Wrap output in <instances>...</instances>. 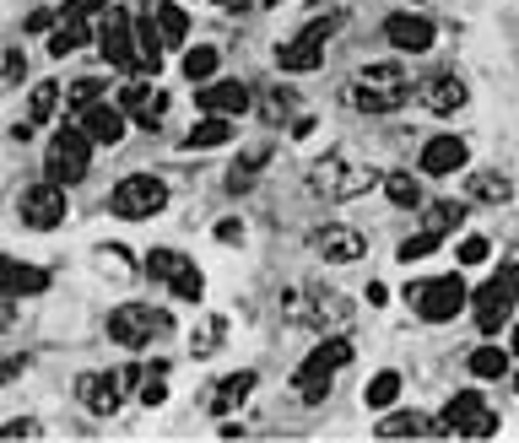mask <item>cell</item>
<instances>
[{"instance_id": "6da1fadb", "label": "cell", "mask_w": 519, "mask_h": 443, "mask_svg": "<svg viewBox=\"0 0 519 443\" xmlns=\"http://www.w3.org/2000/svg\"><path fill=\"white\" fill-rule=\"evenodd\" d=\"M92 141L76 119H65V125L55 130V141H49V152H44V173L55 184H76V179H87V168H92Z\"/></svg>"}, {"instance_id": "7a4b0ae2", "label": "cell", "mask_w": 519, "mask_h": 443, "mask_svg": "<svg viewBox=\"0 0 519 443\" xmlns=\"http://www.w3.org/2000/svg\"><path fill=\"white\" fill-rule=\"evenodd\" d=\"M514 298H519V265H503L487 287H476V330L498 335L514 314Z\"/></svg>"}, {"instance_id": "3957f363", "label": "cell", "mask_w": 519, "mask_h": 443, "mask_svg": "<svg viewBox=\"0 0 519 443\" xmlns=\"http://www.w3.org/2000/svg\"><path fill=\"white\" fill-rule=\"evenodd\" d=\"M173 319L163 314V308H146V303H125L109 314V335L119 346H130V352H141V346H152L157 335H168Z\"/></svg>"}, {"instance_id": "277c9868", "label": "cell", "mask_w": 519, "mask_h": 443, "mask_svg": "<svg viewBox=\"0 0 519 443\" xmlns=\"http://www.w3.org/2000/svg\"><path fill=\"white\" fill-rule=\"evenodd\" d=\"M346 362H352V341H346V335H325V341L314 346L309 357H303V368H298V389L309 400H319L330 389V379H336V373L346 368Z\"/></svg>"}, {"instance_id": "5b68a950", "label": "cell", "mask_w": 519, "mask_h": 443, "mask_svg": "<svg viewBox=\"0 0 519 443\" xmlns=\"http://www.w3.org/2000/svg\"><path fill=\"white\" fill-rule=\"evenodd\" d=\"M109 206H114V217H125V222H146V217H157V211L168 206V184L152 179V173H130V179L114 184Z\"/></svg>"}, {"instance_id": "8992f818", "label": "cell", "mask_w": 519, "mask_h": 443, "mask_svg": "<svg viewBox=\"0 0 519 443\" xmlns=\"http://www.w3.org/2000/svg\"><path fill=\"white\" fill-rule=\"evenodd\" d=\"M438 433H449V438H492V433H498V416L487 411V400L476 395V389H465V395H455L444 406Z\"/></svg>"}, {"instance_id": "52a82bcc", "label": "cell", "mask_w": 519, "mask_h": 443, "mask_svg": "<svg viewBox=\"0 0 519 443\" xmlns=\"http://www.w3.org/2000/svg\"><path fill=\"white\" fill-rule=\"evenodd\" d=\"M411 303H417L422 319H433V325H449V319L460 314L465 303H471V292H465L460 276H438V281H417V287H406Z\"/></svg>"}, {"instance_id": "ba28073f", "label": "cell", "mask_w": 519, "mask_h": 443, "mask_svg": "<svg viewBox=\"0 0 519 443\" xmlns=\"http://www.w3.org/2000/svg\"><path fill=\"white\" fill-rule=\"evenodd\" d=\"M146 271H152L157 281H168V287H173V298H184V303H201L206 281H201V271H195V265L184 260L179 249H152V260H146Z\"/></svg>"}, {"instance_id": "9c48e42d", "label": "cell", "mask_w": 519, "mask_h": 443, "mask_svg": "<svg viewBox=\"0 0 519 443\" xmlns=\"http://www.w3.org/2000/svg\"><path fill=\"white\" fill-rule=\"evenodd\" d=\"M287 314L303 319V325H314V330H330V325H341L352 308H346L330 287H303V298H298V292H287Z\"/></svg>"}, {"instance_id": "30bf717a", "label": "cell", "mask_w": 519, "mask_h": 443, "mask_svg": "<svg viewBox=\"0 0 519 443\" xmlns=\"http://www.w3.org/2000/svg\"><path fill=\"white\" fill-rule=\"evenodd\" d=\"M98 49H103L109 65H119V71H136L141 55H136V22H130V11H109V17H103Z\"/></svg>"}, {"instance_id": "8fae6325", "label": "cell", "mask_w": 519, "mask_h": 443, "mask_svg": "<svg viewBox=\"0 0 519 443\" xmlns=\"http://www.w3.org/2000/svg\"><path fill=\"white\" fill-rule=\"evenodd\" d=\"M22 222L38 227V233L60 227L65 222V184L44 179V184H33V190H22Z\"/></svg>"}, {"instance_id": "7c38bea8", "label": "cell", "mask_w": 519, "mask_h": 443, "mask_svg": "<svg viewBox=\"0 0 519 443\" xmlns=\"http://www.w3.org/2000/svg\"><path fill=\"white\" fill-rule=\"evenodd\" d=\"M384 38H390L395 49H406V55H422V49H433V22L411 17V11H390V17H384Z\"/></svg>"}, {"instance_id": "4fadbf2b", "label": "cell", "mask_w": 519, "mask_h": 443, "mask_svg": "<svg viewBox=\"0 0 519 443\" xmlns=\"http://www.w3.org/2000/svg\"><path fill=\"white\" fill-rule=\"evenodd\" d=\"M49 292V271L28 260H0V298H38Z\"/></svg>"}, {"instance_id": "5bb4252c", "label": "cell", "mask_w": 519, "mask_h": 443, "mask_svg": "<svg viewBox=\"0 0 519 443\" xmlns=\"http://www.w3.org/2000/svg\"><path fill=\"white\" fill-rule=\"evenodd\" d=\"M71 119H76V125H82L98 146H114L119 136H125V114L109 109V103H82V109H76Z\"/></svg>"}, {"instance_id": "9a60e30c", "label": "cell", "mask_w": 519, "mask_h": 443, "mask_svg": "<svg viewBox=\"0 0 519 443\" xmlns=\"http://www.w3.org/2000/svg\"><path fill=\"white\" fill-rule=\"evenodd\" d=\"M314 249L330 265H352V260H363V233H352V227H319Z\"/></svg>"}, {"instance_id": "2e32d148", "label": "cell", "mask_w": 519, "mask_h": 443, "mask_svg": "<svg viewBox=\"0 0 519 443\" xmlns=\"http://www.w3.org/2000/svg\"><path fill=\"white\" fill-rule=\"evenodd\" d=\"M249 103H255V92H249L244 82H201V109L206 114H228V119H238V114H249Z\"/></svg>"}, {"instance_id": "e0dca14e", "label": "cell", "mask_w": 519, "mask_h": 443, "mask_svg": "<svg viewBox=\"0 0 519 443\" xmlns=\"http://www.w3.org/2000/svg\"><path fill=\"white\" fill-rule=\"evenodd\" d=\"M125 373H92V379H82V400H87V411H98V416H114L119 411V400H125Z\"/></svg>"}, {"instance_id": "ac0fdd59", "label": "cell", "mask_w": 519, "mask_h": 443, "mask_svg": "<svg viewBox=\"0 0 519 443\" xmlns=\"http://www.w3.org/2000/svg\"><path fill=\"white\" fill-rule=\"evenodd\" d=\"M319 55H325V38H314L309 28H303L298 38H292V44L276 49V65H282L287 76H309L314 65H319Z\"/></svg>"}, {"instance_id": "d6986e66", "label": "cell", "mask_w": 519, "mask_h": 443, "mask_svg": "<svg viewBox=\"0 0 519 443\" xmlns=\"http://www.w3.org/2000/svg\"><path fill=\"white\" fill-rule=\"evenodd\" d=\"M465 163V141L460 136H433L422 146V173H433V179H444V173H460Z\"/></svg>"}, {"instance_id": "ffe728a7", "label": "cell", "mask_w": 519, "mask_h": 443, "mask_svg": "<svg viewBox=\"0 0 519 443\" xmlns=\"http://www.w3.org/2000/svg\"><path fill=\"white\" fill-rule=\"evenodd\" d=\"M357 87H368V92H390V98H406V87H411V76H406V65H363L357 71Z\"/></svg>"}, {"instance_id": "44dd1931", "label": "cell", "mask_w": 519, "mask_h": 443, "mask_svg": "<svg viewBox=\"0 0 519 443\" xmlns=\"http://www.w3.org/2000/svg\"><path fill=\"white\" fill-rule=\"evenodd\" d=\"M255 395V373H228L217 389H211V411L217 416H228V411H238L244 400Z\"/></svg>"}, {"instance_id": "7402d4cb", "label": "cell", "mask_w": 519, "mask_h": 443, "mask_svg": "<svg viewBox=\"0 0 519 443\" xmlns=\"http://www.w3.org/2000/svg\"><path fill=\"white\" fill-rule=\"evenodd\" d=\"M433 433H438V422H428L417 411H390L379 422V438H433Z\"/></svg>"}, {"instance_id": "603a6c76", "label": "cell", "mask_w": 519, "mask_h": 443, "mask_svg": "<svg viewBox=\"0 0 519 443\" xmlns=\"http://www.w3.org/2000/svg\"><path fill=\"white\" fill-rule=\"evenodd\" d=\"M163 28H157V17H136V55H141V71H157V60H163Z\"/></svg>"}, {"instance_id": "cb8c5ba5", "label": "cell", "mask_w": 519, "mask_h": 443, "mask_svg": "<svg viewBox=\"0 0 519 443\" xmlns=\"http://www.w3.org/2000/svg\"><path fill=\"white\" fill-rule=\"evenodd\" d=\"M152 17H157V28H163V44H168V49H184V38H190V11L173 6V0H163Z\"/></svg>"}, {"instance_id": "d4e9b609", "label": "cell", "mask_w": 519, "mask_h": 443, "mask_svg": "<svg viewBox=\"0 0 519 443\" xmlns=\"http://www.w3.org/2000/svg\"><path fill=\"white\" fill-rule=\"evenodd\" d=\"M233 141V119L217 114V119H201V125L184 136V152H201V146H228Z\"/></svg>"}, {"instance_id": "484cf974", "label": "cell", "mask_w": 519, "mask_h": 443, "mask_svg": "<svg viewBox=\"0 0 519 443\" xmlns=\"http://www.w3.org/2000/svg\"><path fill=\"white\" fill-rule=\"evenodd\" d=\"M422 98H428L433 114H455L460 103H465V82H455V76H438V82L422 92Z\"/></svg>"}, {"instance_id": "4316f807", "label": "cell", "mask_w": 519, "mask_h": 443, "mask_svg": "<svg viewBox=\"0 0 519 443\" xmlns=\"http://www.w3.org/2000/svg\"><path fill=\"white\" fill-rule=\"evenodd\" d=\"M87 44V17H60L55 38H49V55H71V49Z\"/></svg>"}, {"instance_id": "83f0119b", "label": "cell", "mask_w": 519, "mask_h": 443, "mask_svg": "<svg viewBox=\"0 0 519 443\" xmlns=\"http://www.w3.org/2000/svg\"><path fill=\"white\" fill-rule=\"evenodd\" d=\"M217 65H222V55L211 44H201V49H184V65L179 71L190 76V82H211V76H217Z\"/></svg>"}, {"instance_id": "f1b7e54d", "label": "cell", "mask_w": 519, "mask_h": 443, "mask_svg": "<svg viewBox=\"0 0 519 443\" xmlns=\"http://www.w3.org/2000/svg\"><path fill=\"white\" fill-rule=\"evenodd\" d=\"M422 222H428V233L444 238V233H455V227L465 222V206H460V200H433V206H428V217H422Z\"/></svg>"}, {"instance_id": "f546056e", "label": "cell", "mask_w": 519, "mask_h": 443, "mask_svg": "<svg viewBox=\"0 0 519 443\" xmlns=\"http://www.w3.org/2000/svg\"><path fill=\"white\" fill-rule=\"evenodd\" d=\"M465 190H471V200L503 206V200H509V179H503V173H471V184H465Z\"/></svg>"}, {"instance_id": "4dcf8cb0", "label": "cell", "mask_w": 519, "mask_h": 443, "mask_svg": "<svg viewBox=\"0 0 519 443\" xmlns=\"http://www.w3.org/2000/svg\"><path fill=\"white\" fill-rule=\"evenodd\" d=\"M471 373H476V379H503V373H509V352H498V346H476V352H471Z\"/></svg>"}, {"instance_id": "1f68e13d", "label": "cell", "mask_w": 519, "mask_h": 443, "mask_svg": "<svg viewBox=\"0 0 519 443\" xmlns=\"http://www.w3.org/2000/svg\"><path fill=\"white\" fill-rule=\"evenodd\" d=\"M395 395H401V373H390V368H384V373H374V384L363 389V400H368L374 411L395 406Z\"/></svg>"}, {"instance_id": "d6a6232c", "label": "cell", "mask_w": 519, "mask_h": 443, "mask_svg": "<svg viewBox=\"0 0 519 443\" xmlns=\"http://www.w3.org/2000/svg\"><path fill=\"white\" fill-rule=\"evenodd\" d=\"M352 103H357L363 114H390V109H401V98H390V92H368V87H357Z\"/></svg>"}, {"instance_id": "836d02e7", "label": "cell", "mask_w": 519, "mask_h": 443, "mask_svg": "<svg viewBox=\"0 0 519 443\" xmlns=\"http://www.w3.org/2000/svg\"><path fill=\"white\" fill-rule=\"evenodd\" d=\"M384 195H390L395 206H417V179H411V173H390V179H384Z\"/></svg>"}, {"instance_id": "e575fe53", "label": "cell", "mask_w": 519, "mask_h": 443, "mask_svg": "<svg viewBox=\"0 0 519 443\" xmlns=\"http://www.w3.org/2000/svg\"><path fill=\"white\" fill-rule=\"evenodd\" d=\"M163 114H168V92H152V98L136 109V125L141 130H157V125H163Z\"/></svg>"}, {"instance_id": "d590c367", "label": "cell", "mask_w": 519, "mask_h": 443, "mask_svg": "<svg viewBox=\"0 0 519 443\" xmlns=\"http://www.w3.org/2000/svg\"><path fill=\"white\" fill-rule=\"evenodd\" d=\"M265 168V152H244V157H238V168H233V190H249V184H255V173Z\"/></svg>"}, {"instance_id": "8d00e7d4", "label": "cell", "mask_w": 519, "mask_h": 443, "mask_svg": "<svg viewBox=\"0 0 519 443\" xmlns=\"http://www.w3.org/2000/svg\"><path fill=\"white\" fill-rule=\"evenodd\" d=\"M55 103H60V87H55V82H44V87L33 92V103H28V109H33V125H44V119L55 114Z\"/></svg>"}, {"instance_id": "74e56055", "label": "cell", "mask_w": 519, "mask_h": 443, "mask_svg": "<svg viewBox=\"0 0 519 443\" xmlns=\"http://www.w3.org/2000/svg\"><path fill=\"white\" fill-rule=\"evenodd\" d=\"M455 254H460V265H482V260H487V254H492V244H487V238H482V233H465Z\"/></svg>"}, {"instance_id": "f35d334b", "label": "cell", "mask_w": 519, "mask_h": 443, "mask_svg": "<svg viewBox=\"0 0 519 443\" xmlns=\"http://www.w3.org/2000/svg\"><path fill=\"white\" fill-rule=\"evenodd\" d=\"M433 249H438V233L422 227L417 238H406V244H401V260H422V254H433Z\"/></svg>"}, {"instance_id": "ab89813d", "label": "cell", "mask_w": 519, "mask_h": 443, "mask_svg": "<svg viewBox=\"0 0 519 443\" xmlns=\"http://www.w3.org/2000/svg\"><path fill=\"white\" fill-rule=\"evenodd\" d=\"M98 92H103L98 76H82V82L71 87V109H82V103H98Z\"/></svg>"}, {"instance_id": "60d3db41", "label": "cell", "mask_w": 519, "mask_h": 443, "mask_svg": "<svg viewBox=\"0 0 519 443\" xmlns=\"http://www.w3.org/2000/svg\"><path fill=\"white\" fill-rule=\"evenodd\" d=\"M0 438H38V422H33V416H17V422L0 427Z\"/></svg>"}, {"instance_id": "b9f144b4", "label": "cell", "mask_w": 519, "mask_h": 443, "mask_svg": "<svg viewBox=\"0 0 519 443\" xmlns=\"http://www.w3.org/2000/svg\"><path fill=\"white\" fill-rule=\"evenodd\" d=\"M0 82H22V71H28V65H22V49H6V60H0Z\"/></svg>"}, {"instance_id": "7bdbcfd3", "label": "cell", "mask_w": 519, "mask_h": 443, "mask_svg": "<svg viewBox=\"0 0 519 443\" xmlns=\"http://www.w3.org/2000/svg\"><path fill=\"white\" fill-rule=\"evenodd\" d=\"M146 98H152V92H146V82H130V87H125V98H119V103H125V114L136 119V109H141Z\"/></svg>"}, {"instance_id": "ee69618b", "label": "cell", "mask_w": 519, "mask_h": 443, "mask_svg": "<svg viewBox=\"0 0 519 443\" xmlns=\"http://www.w3.org/2000/svg\"><path fill=\"white\" fill-rule=\"evenodd\" d=\"M141 400H146V406H163V400H168V384H163V379H146V384H141Z\"/></svg>"}, {"instance_id": "f6af8a7d", "label": "cell", "mask_w": 519, "mask_h": 443, "mask_svg": "<svg viewBox=\"0 0 519 443\" xmlns=\"http://www.w3.org/2000/svg\"><path fill=\"white\" fill-rule=\"evenodd\" d=\"M109 0H65V17H92V11H103Z\"/></svg>"}, {"instance_id": "bcb514c9", "label": "cell", "mask_w": 519, "mask_h": 443, "mask_svg": "<svg viewBox=\"0 0 519 443\" xmlns=\"http://www.w3.org/2000/svg\"><path fill=\"white\" fill-rule=\"evenodd\" d=\"M217 238H222V244H238V238H244V222H238V217L217 222Z\"/></svg>"}, {"instance_id": "7dc6e473", "label": "cell", "mask_w": 519, "mask_h": 443, "mask_svg": "<svg viewBox=\"0 0 519 443\" xmlns=\"http://www.w3.org/2000/svg\"><path fill=\"white\" fill-rule=\"evenodd\" d=\"M28 33H55V17H49V11H38V17L28 22Z\"/></svg>"}, {"instance_id": "c3c4849f", "label": "cell", "mask_w": 519, "mask_h": 443, "mask_svg": "<svg viewBox=\"0 0 519 443\" xmlns=\"http://www.w3.org/2000/svg\"><path fill=\"white\" fill-rule=\"evenodd\" d=\"M6 325H11V308H6V303H0V330H6Z\"/></svg>"}, {"instance_id": "681fc988", "label": "cell", "mask_w": 519, "mask_h": 443, "mask_svg": "<svg viewBox=\"0 0 519 443\" xmlns=\"http://www.w3.org/2000/svg\"><path fill=\"white\" fill-rule=\"evenodd\" d=\"M509 346H514V357H519V325H514V335H509Z\"/></svg>"}, {"instance_id": "f907efd6", "label": "cell", "mask_w": 519, "mask_h": 443, "mask_svg": "<svg viewBox=\"0 0 519 443\" xmlns=\"http://www.w3.org/2000/svg\"><path fill=\"white\" fill-rule=\"evenodd\" d=\"M514 389H519V373H514Z\"/></svg>"}]
</instances>
